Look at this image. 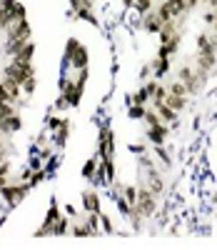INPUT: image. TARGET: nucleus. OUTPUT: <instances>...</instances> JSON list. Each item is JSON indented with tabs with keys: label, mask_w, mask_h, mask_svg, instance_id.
Listing matches in <instances>:
<instances>
[{
	"label": "nucleus",
	"mask_w": 217,
	"mask_h": 250,
	"mask_svg": "<svg viewBox=\"0 0 217 250\" xmlns=\"http://www.w3.org/2000/svg\"><path fill=\"white\" fill-rule=\"evenodd\" d=\"M62 68H75V70H80V68H88V62H90V58H88V48H85L78 38H70L68 43H65V50H62Z\"/></svg>",
	"instance_id": "obj_1"
},
{
	"label": "nucleus",
	"mask_w": 217,
	"mask_h": 250,
	"mask_svg": "<svg viewBox=\"0 0 217 250\" xmlns=\"http://www.w3.org/2000/svg\"><path fill=\"white\" fill-rule=\"evenodd\" d=\"M33 190V188L28 185V183H23V180H13V183H8L5 188H0V200L5 203V208H15V205H20L25 200V195Z\"/></svg>",
	"instance_id": "obj_2"
},
{
	"label": "nucleus",
	"mask_w": 217,
	"mask_h": 250,
	"mask_svg": "<svg viewBox=\"0 0 217 250\" xmlns=\"http://www.w3.org/2000/svg\"><path fill=\"white\" fill-rule=\"evenodd\" d=\"M3 75H8L10 80H15L20 88H23V83L35 78V62H23V60H10L8 65L3 68Z\"/></svg>",
	"instance_id": "obj_3"
},
{
	"label": "nucleus",
	"mask_w": 217,
	"mask_h": 250,
	"mask_svg": "<svg viewBox=\"0 0 217 250\" xmlns=\"http://www.w3.org/2000/svg\"><path fill=\"white\" fill-rule=\"evenodd\" d=\"M98 153H100V160H113L115 155V135L110 128H105L98 138Z\"/></svg>",
	"instance_id": "obj_4"
},
{
	"label": "nucleus",
	"mask_w": 217,
	"mask_h": 250,
	"mask_svg": "<svg viewBox=\"0 0 217 250\" xmlns=\"http://www.w3.org/2000/svg\"><path fill=\"white\" fill-rule=\"evenodd\" d=\"M140 25H142V30H145V33H150V35H158V33L162 30V25H165V20H162V18L158 15V10L153 8L150 13H145V15H142Z\"/></svg>",
	"instance_id": "obj_5"
},
{
	"label": "nucleus",
	"mask_w": 217,
	"mask_h": 250,
	"mask_svg": "<svg viewBox=\"0 0 217 250\" xmlns=\"http://www.w3.org/2000/svg\"><path fill=\"white\" fill-rule=\"evenodd\" d=\"M20 128H23V118H20V113H13V115L0 120V133H3L5 138H10L13 133H18Z\"/></svg>",
	"instance_id": "obj_6"
},
{
	"label": "nucleus",
	"mask_w": 217,
	"mask_h": 250,
	"mask_svg": "<svg viewBox=\"0 0 217 250\" xmlns=\"http://www.w3.org/2000/svg\"><path fill=\"white\" fill-rule=\"evenodd\" d=\"M147 140L153 145H165V140H167V123L147 125Z\"/></svg>",
	"instance_id": "obj_7"
},
{
	"label": "nucleus",
	"mask_w": 217,
	"mask_h": 250,
	"mask_svg": "<svg viewBox=\"0 0 217 250\" xmlns=\"http://www.w3.org/2000/svg\"><path fill=\"white\" fill-rule=\"evenodd\" d=\"M82 210L85 213H100V195H98V190H85L82 193Z\"/></svg>",
	"instance_id": "obj_8"
},
{
	"label": "nucleus",
	"mask_w": 217,
	"mask_h": 250,
	"mask_svg": "<svg viewBox=\"0 0 217 250\" xmlns=\"http://www.w3.org/2000/svg\"><path fill=\"white\" fill-rule=\"evenodd\" d=\"M145 188H150L155 195H160L162 190H165V183H162V178H160V173H158V168H150L147 170V178H145Z\"/></svg>",
	"instance_id": "obj_9"
},
{
	"label": "nucleus",
	"mask_w": 217,
	"mask_h": 250,
	"mask_svg": "<svg viewBox=\"0 0 217 250\" xmlns=\"http://www.w3.org/2000/svg\"><path fill=\"white\" fill-rule=\"evenodd\" d=\"M35 50H38V48H35V43H33V40H30V43H25V45L20 48V50H18V53H15V55H13L10 60H23V62H35Z\"/></svg>",
	"instance_id": "obj_10"
},
{
	"label": "nucleus",
	"mask_w": 217,
	"mask_h": 250,
	"mask_svg": "<svg viewBox=\"0 0 217 250\" xmlns=\"http://www.w3.org/2000/svg\"><path fill=\"white\" fill-rule=\"evenodd\" d=\"M13 180H15V175H13V163H10V158H8V160L0 163V188H5V185L13 183Z\"/></svg>",
	"instance_id": "obj_11"
},
{
	"label": "nucleus",
	"mask_w": 217,
	"mask_h": 250,
	"mask_svg": "<svg viewBox=\"0 0 217 250\" xmlns=\"http://www.w3.org/2000/svg\"><path fill=\"white\" fill-rule=\"evenodd\" d=\"M165 103L175 110V113H180L185 105H187V95H178V93H167V98H165Z\"/></svg>",
	"instance_id": "obj_12"
},
{
	"label": "nucleus",
	"mask_w": 217,
	"mask_h": 250,
	"mask_svg": "<svg viewBox=\"0 0 217 250\" xmlns=\"http://www.w3.org/2000/svg\"><path fill=\"white\" fill-rule=\"evenodd\" d=\"M155 110H158V115H160V120H162V123H175V120H178V113L172 110V108L167 105V103H158Z\"/></svg>",
	"instance_id": "obj_13"
},
{
	"label": "nucleus",
	"mask_w": 217,
	"mask_h": 250,
	"mask_svg": "<svg viewBox=\"0 0 217 250\" xmlns=\"http://www.w3.org/2000/svg\"><path fill=\"white\" fill-rule=\"evenodd\" d=\"M98 170H100V158L95 155V158H90L88 163L82 165V178H88V180H95Z\"/></svg>",
	"instance_id": "obj_14"
},
{
	"label": "nucleus",
	"mask_w": 217,
	"mask_h": 250,
	"mask_svg": "<svg viewBox=\"0 0 217 250\" xmlns=\"http://www.w3.org/2000/svg\"><path fill=\"white\" fill-rule=\"evenodd\" d=\"M70 233H73V235H78V238H88V235H95V233H93V228H90L88 223H85V220H82V223H78V220H75V223L70 225Z\"/></svg>",
	"instance_id": "obj_15"
},
{
	"label": "nucleus",
	"mask_w": 217,
	"mask_h": 250,
	"mask_svg": "<svg viewBox=\"0 0 217 250\" xmlns=\"http://www.w3.org/2000/svg\"><path fill=\"white\" fill-rule=\"evenodd\" d=\"M145 113H147V108H145V105L130 103V118H133V120H142V118H145Z\"/></svg>",
	"instance_id": "obj_16"
},
{
	"label": "nucleus",
	"mask_w": 217,
	"mask_h": 250,
	"mask_svg": "<svg viewBox=\"0 0 217 250\" xmlns=\"http://www.w3.org/2000/svg\"><path fill=\"white\" fill-rule=\"evenodd\" d=\"M0 103H15V105H18V100L13 98V93L8 90V85L3 80H0Z\"/></svg>",
	"instance_id": "obj_17"
},
{
	"label": "nucleus",
	"mask_w": 217,
	"mask_h": 250,
	"mask_svg": "<svg viewBox=\"0 0 217 250\" xmlns=\"http://www.w3.org/2000/svg\"><path fill=\"white\" fill-rule=\"evenodd\" d=\"M35 90H38V75L23 83V95H25V98H30V95H33Z\"/></svg>",
	"instance_id": "obj_18"
},
{
	"label": "nucleus",
	"mask_w": 217,
	"mask_h": 250,
	"mask_svg": "<svg viewBox=\"0 0 217 250\" xmlns=\"http://www.w3.org/2000/svg\"><path fill=\"white\" fill-rule=\"evenodd\" d=\"M100 225H102V230H105V233H113V230H115L110 215H105V213H100Z\"/></svg>",
	"instance_id": "obj_19"
},
{
	"label": "nucleus",
	"mask_w": 217,
	"mask_h": 250,
	"mask_svg": "<svg viewBox=\"0 0 217 250\" xmlns=\"http://www.w3.org/2000/svg\"><path fill=\"white\" fill-rule=\"evenodd\" d=\"M65 215H68L70 220H75V218H78V210H75V205H65Z\"/></svg>",
	"instance_id": "obj_20"
},
{
	"label": "nucleus",
	"mask_w": 217,
	"mask_h": 250,
	"mask_svg": "<svg viewBox=\"0 0 217 250\" xmlns=\"http://www.w3.org/2000/svg\"><path fill=\"white\" fill-rule=\"evenodd\" d=\"M212 33L217 35V8H215V20H212Z\"/></svg>",
	"instance_id": "obj_21"
},
{
	"label": "nucleus",
	"mask_w": 217,
	"mask_h": 250,
	"mask_svg": "<svg viewBox=\"0 0 217 250\" xmlns=\"http://www.w3.org/2000/svg\"><path fill=\"white\" fill-rule=\"evenodd\" d=\"M8 153H10V150H0V163H3V160H8V158H10Z\"/></svg>",
	"instance_id": "obj_22"
}]
</instances>
